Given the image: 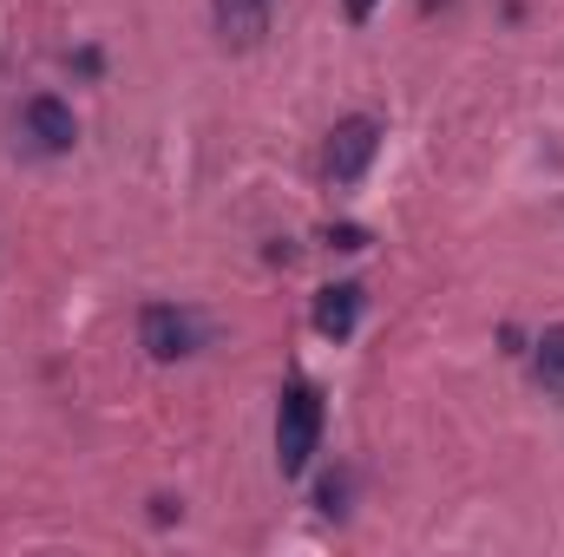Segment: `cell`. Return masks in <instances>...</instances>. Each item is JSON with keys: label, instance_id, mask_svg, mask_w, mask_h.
Segmentation results:
<instances>
[{"label": "cell", "instance_id": "obj_9", "mask_svg": "<svg viewBox=\"0 0 564 557\" xmlns=\"http://www.w3.org/2000/svg\"><path fill=\"white\" fill-rule=\"evenodd\" d=\"M341 492H348L341 479H322V492H315V499H322V512H341Z\"/></svg>", "mask_w": 564, "mask_h": 557}, {"label": "cell", "instance_id": "obj_2", "mask_svg": "<svg viewBox=\"0 0 564 557\" xmlns=\"http://www.w3.org/2000/svg\"><path fill=\"white\" fill-rule=\"evenodd\" d=\"M375 151H381V125L368 119V112H355V119H341L328 144H322V177L328 184H355L368 164H375Z\"/></svg>", "mask_w": 564, "mask_h": 557}, {"label": "cell", "instance_id": "obj_8", "mask_svg": "<svg viewBox=\"0 0 564 557\" xmlns=\"http://www.w3.org/2000/svg\"><path fill=\"white\" fill-rule=\"evenodd\" d=\"M328 243H335V250H361V243H368V230H355V223H341V230H328Z\"/></svg>", "mask_w": 564, "mask_h": 557}, {"label": "cell", "instance_id": "obj_3", "mask_svg": "<svg viewBox=\"0 0 564 557\" xmlns=\"http://www.w3.org/2000/svg\"><path fill=\"white\" fill-rule=\"evenodd\" d=\"M139 341H144L151 361H184V354L204 348V328H197L191 308H177V302H151V308L139 315Z\"/></svg>", "mask_w": 564, "mask_h": 557}, {"label": "cell", "instance_id": "obj_4", "mask_svg": "<svg viewBox=\"0 0 564 557\" xmlns=\"http://www.w3.org/2000/svg\"><path fill=\"white\" fill-rule=\"evenodd\" d=\"M270 20H276V0H210V26H217V40L237 46V53L263 46Z\"/></svg>", "mask_w": 564, "mask_h": 557}, {"label": "cell", "instance_id": "obj_7", "mask_svg": "<svg viewBox=\"0 0 564 557\" xmlns=\"http://www.w3.org/2000/svg\"><path fill=\"white\" fill-rule=\"evenodd\" d=\"M532 368H539V381H545V387L564 401V321L539 335V348H532Z\"/></svg>", "mask_w": 564, "mask_h": 557}, {"label": "cell", "instance_id": "obj_1", "mask_svg": "<svg viewBox=\"0 0 564 557\" xmlns=\"http://www.w3.org/2000/svg\"><path fill=\"white\" fill-rule=\"evenodd\" d=\"M315 446H322V394L308 381H289L282 387V407H276V466L289 479L308 472Z\"/></svg>", "mask_w": 564, "mask_h": 557}, {"label": "cell", "instance_id": "obj_10", "mask_svg": "<svg viewBox=\"0 0 564 557\" xmlns=\"http://www.w3.org/2000/svg\"><path fill=\"white\" fill-rule=\"evenodd\" d=\"M368 13H375V0H348V20H355V26H361Z\"/></svg>", "mask_w": 564, "mask_h": 557}, {"label": "cell", "instance_id": "obj_6", "mask_svg": "<svg viewBox=\"0 0 564 557\" xmlns=\"http://www.w3.org/2000/svg\"><path fill=\"white\" fill-rule=\"evenodd\" d=\"M355 321H361V282H335V288H322V302H315V328H322L328 341H348Z\"/></svg>", "mask_w": 564, "mask_h": 557}, {"label": "cell", "instance_id": "obj_5", "mask_svg": "<svg viewBox=\"0 0 564 557\" xmlns=\"http://www.w3.org/2000/svg\"><path fill=\"white\" fill-rule=\"evenodd\" d=\"M26 139L40 144V151H73L79 139V119H73V106L66 99H53V92H40V99H26Z\"/></svg>", "mask_w": 564, "mask_h": 557}]
</instances>
